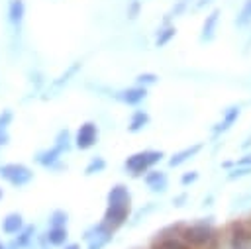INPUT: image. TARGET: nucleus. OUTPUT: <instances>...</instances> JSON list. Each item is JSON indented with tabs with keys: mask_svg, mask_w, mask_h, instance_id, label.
<instances>
[{
	"mask_svg": "<svg viewBox=\"0 0 251 249\" xmlns=\"http://www.w3.org/2000/svg\"><path fill=\"white\" fill-rule=\"evenodd\" d=\"M208 4H212V0H196V8H204Z\"/></svg>",
	"mask_w": 251,
	"mask_h": 249,
	"instance_id": "f704fd0d",
	"label": "nucleus"
},
{
	"mask_svg": "<svg viewBox=\"0 0 251 249\" xmlns=\"http://www.w3.org/2000/svg\"><path fill=\"white\" fill-rule=\"evenodd\" d=\"M227 235L233 249H243L251 243V222L249 220H233L227 225Z\"/></svg>",
	"mask_w": 251,
	"mask_h": 249,
	"instance_id": "423d86ee",
	"label": "nucleus"
},
{
	"mask_svg": "<svg viewBox=\"0 0 251 249\" xmlns=\"http://www.w3.org/2000/svg\"><path fill=\"white\" fill-rule=\"evenodd\" d=\"M67 220H69V214L65 210H55L49 216V225H67Z\"/></svg>",
	"mask_w": 251,
	"mask_h": 249,
	"instance_id": "a878e982",
	"label": "nucleus"
},
{
	"mask_svg": "<svg viewBox=\"0 0 251 249\" xmlns=\"http://www.w3.org/2000/svg\"><path fill=\"white\" fill-rule=\"evenodd\" d=\"M247 24H251V0H245L243 8L239 10V14L235 18V25L237 27H245Z\"/></svg>",
	"mask_w": 251,
	"mask_h": 249,
	"instance_id": "b1692460",
	"label": "nucleus"
},
{
	"mask_svg": "<svg viewBox=\"0 0 251 249\" xmlns=\"http://www.w3.org/2000/svg\"><path fill=\"white\" fill-rule=\"evenodd\" d=\"M24 20H25V2L24 0H10L8 2V24L12 25L16 35H20Z\"/></svg>",
	"mask_w": 251,
	"mask_h": 249,
	"instance_id": "1a4fd4ad",
	"label": "nucleus"
},
{
	"mask_svg": "<svg viewBox=\"0 0 251 249\" xmlns=\"http://www.w3.org/2000/svg\"><path fill=\"white\" fill-rule=\"evenodd\" d=\"M139 12H141V0H129L127 2V10H126L127 20H135L139 16Z\"/></svg>",
	"mask_w": 251,
	"mask_h": 249,
	"instance_id": "cd10ccee",
	"label": "nucleus"
},
{
	"mask_svg": "<svg viewBox=\"0 0 251 249\" xmlns=\"http://www.w3.org/2000/svg\"><path fill=\"white\" fill-rule=\"evenodd\" d=\"M247 220H249V222H251V218H247Z\"/></svg>",
	"mask_w": 251,
	"mask_h": 249,
	"instance_id": "58836bf2",
	"label": "nucleus"
},
{
	"mask_svg": "<svg viewBox=\"0 0 251 249\" xmlns=\"http://www.w3.org/2000/svg\"><path fill=\"white\" fill-rule=\"evenodd\" d=\"M80 69H82V63H80V61H75V63H73V65H71V67H69V69L59 76V78H55V80L47 86V96H43V98L55 96V94H57V92H59V90H61V88H63V86H65V84H67V82H69V80H71V78H73Z\"/></svg>",
	"mask_w": 251,
	"mask_h": 249,
	"instance_id": "f8f14e48",
	"label": "nucleus"
},
{
	"mask_svg": "<svg viewBox=\"0 0 251 249\" xmlns=\"http://www.w3.org/2000/svg\"><path fill=\"white\" fill-rule=\"evenodd\" d=\"M0 178H4L16 188H22L33 180V171L24 163H4L0 165Z\"/></svg>",
	"mask_w": 251,
	"mask_h": 249,
	"instance_id": "39448f33",
	"label": "nucleus"
},
{
	"mask_svg": "<svg viewBox=\"0 0 251 249\" xmlns=\"http://www.w3.org/2000/svg\"><path fill=\"white\" fill-rule=\"evenodd\" d=\"M147 124H149V114L143 112V110H135V112L131 114V118H129L127 129H129L131 133H137V131H141Z\"/></svg>",
	"mask_w": 251,
	"mask_h": 249,
	"instance_id": "aec40b11",
	"label": "nucleus"
},
{
	"mask_svg": "<svg viewBox=\"0 0 251 249\" xmlns=\"http://www.w3.org/2000/svg\"><path fill=\"white\" fill-rule=\"evenodd\" d=\"M63 249H80V245L78 243H65Z\"/></svg>",
	"mask_w": 251,
	"mask_h": 249,
	"instance_id": "c9c22d12",
	"label": "nucleus"
},
{
	"mask_svg": "<svg viewBox=\"0 0 251 249\" xmlns=\"http://www.w3.org/2000/svg\"><path fill=\"white\" fill-rule=\"evenodd\" d=\"M190 2H192V0H176V2L173 4V8L167 12V18L163 20V24H171V20L180 18V16L186 12V8L190 6Z\"/></svg>",
	"mask_w": 251,
	"mask_h": 249,
	"instance_id": "4be33fe9",
	"label": "nucleus"
},
{
	"mask_svg": "<svg viewBox=\"0 0 251 249\" xmlns=\"http://www.w3.org/2000/svg\"><path fill=\"white\" fill-rule=\"evenodd\" d=\"M2 196H4V192H2V188H0V200H2Z\"/></svg>",
	"mask_w": 251,
	"mask_h": 249,
	"instance_id": "4c0bfd02",
	"label": "nucleus"
},
{
	"mask_svg": "<svg viewBox=\"0 0 251 249\" xmlns=\"http://www.w3.org/2000/svg\"><path fill=\"white\" fill-rule=\"evenodd\" d=\"M0 249H8V245H6V243H2V241H0Z\"/></svg>",
	"mask_w": 251,
	"mask_h": 249,
	"instance_id": "e433bc0d",
	"label": "nucleus"
},
{
	"mask_svg": "<svg viewBox=\"0 0 251 249\" xmlns=\"http://www.w3.org/2000/svg\"><path fill=\"white\" fill-rule=\"evenodd\" d=\"M0 225H2V231L6 235H16L18 231H22V227L25 225V222H24V216L20 212H10V214H6L2 218V224Z\"/></svg>",
	"mask_w": 251,
	"mask_h": 249,
	"instance_id": "dca6fc26",
	"label": "nucleus"
},
{
	"mask_svg": "<svg viewBox=\"0 0 251 249\" xmlns=\"http://www.w3.org/2000/svg\"><path fill=\"white\" fill-rule=\"evenodd\" d=\"M165 157V153L161 149H145V151H137L133 155H129L124 163L126 171L131 176H143L151 167H155L161 159Z\"/></svg>",
	"mask_w": 251,
	"mask_h": 249,
	"instance_id": "7ed1b4c3",
	"label": "nucleus"
},
{
	"mask_svg": "<svg viewBox=\"0 0 251 249\" xmlns=\"http://www.w3.org/2000/svg\"><path fill=\"white\" fill-rule=\"evenodd\" d=\"M233 167H251V153H247L245 157L233 161Z\"/></svg>",
	"mask_w": 251,
	"mask_h": 249,
	"instance_id": "2f4dec72",
	"label": "nucleus"
},
{
	"mask_svg": "<svg viewBox=\"0 0 251 249\" xmlns=\"http://www.w3.org/2000/svg\"><path fill=\"white\" fill-rule=\"evenodd\" d=\"M196 178H198V173H196V171H188V173H184V174L180 176V184H182V186H188V184L196 182Z\"/></svg>",
	"mask_w": 251,
	"mask_h": 249,
	"instance_id": "c756f323",
	"label": "nucleus"
},
{
	"mask_svg": "<svg viewBox=\"0 0 251 249\" xmlns=\"http://www.w3.org/2000/svg\"><path fill=\"white\" fill-rule=\"evenodd\" d=\"M129 214H131V194L127 186L114 184L106 196V210H104L102 224H106L112 231H118L127 222Z\"/></svg>",
	"mask_w": 251,
	"mask_h": 249,
	"instance_id": "f257e3e1",
	"label": "nucleus"
},
{
	"mask_svg": "<svg viewBox=\"0 0 251 249\" xmlns=\"http://www.w3.org/2000/svg\"><path fill=\"white\" fill-rule=\"evenodd\" d=\"M55 145H57L63 153H67V151L71 149V135H69V129H61V131L57 133V137H55Z\"/></svg>",
	"mask_w": 251,
	"mask_h": 249,
	"instance_id": "393cba45",
	"label": "nucleus"
},
{
	"mask_svg": "<svg viewBox=\"0 0 251 249\" xmlns=\"http://www.w3.org/2000/svg\"><path fill=\"white\" fill-rule=\"evenodd\" d=\"M157 78H159V76H157L155 73H141V75H137V78H135V80H137V84H139V86H145V88H147L149 84H155V82H157Z\"/></svg>",
	"mask_w": 251,
	"mask_h": 249,
	"instance_id": "bb28decb",
	"label": "nucleus"
},
{
	"mask_svg": "<svg viewBox=\"0 0 251 249\" xmlns=\"http://www.w3.org/2000/svg\"><path fill=\"white\" fill-rule=\"evenodd\" d=\"M10 143V133L6 127H0V145H8Z\"/></svg>",
	"mask_w": 251,
	"mask_h": 249,
	"instance_id": "473e14b6",
	"label": "nucleus"
},
{
	"mask_svg": "<svg viewBox=\"0 0 251 249\" xmlns=\"http://www.w3.org/2000/svg\"><path fill=\"white\" fill-rule=\"evenodd\" d=\"M220 14H222V10L220 8H214L206 16V20L202 24V31H200V41L202 43H210L216 37V27H218V22H220Z\"/></svg>",
	"mask_w": 251,
	"mask_h": 249,
	"instance_id": "ddd939ff",
	"label": "nucleus"
},
{
	"mask_svg": "<svg viewBox=\"0 0 251 249\" xmlns=\"http://www.w3.org/2000/svg\"><path fill=\"white\" fill-rule=\"evenodd\" d=\"M176 35V27L173 24H163V27L157 31V37H155V45L157 47H165L173 37Z\"/></svg>",
	"mask_w": 251,
	"mask_h": 249,
	"instance_id": "412c9836",
	"label": "nucleus"
},
{
	"mask_svg": "<svg viewBox=\"0 0 251 249\" xmlns=\"http://www.w3.org/2000/svg\"><path fill=\"white\" fill-rule=\"evenodd\" d=\"M180 237L192 249H218V241H220L218 229L206 220L184 224L180 229Z\"/></svg>",
	"mask_w": 251,
	"mask_h": 249,
	"instance_id": "f03ea898",
	"label": "nucleus"
},
{
	"mask_svg": "<svg viewBox=\"0 0 251 249\" xmlns=\"http://www.w3.org/2000/svg\"><path fill=\"white\" fill-rule=\"evenodd\" d=\"M122 104H126V106H137L139 102H143L145 100V96H147V88L145 86H129V88H124V90H120L118 94H114Z\"/></svg>",
	"mask_w": 251,
	"mask_h": 249,
	"instance_id": "9b49d317",
	"label": "nucleus"
},
{
	"mask_svg": "<svg viewBox=\"0 0 251 249\" xmlns=\"http://www.w3.org/2000/svg\"><path fill=\"white\" fill-rule=\"evenodd\" d=\"M63 155H65V153H63L57 145H53V147H49V149L37 151L33 159H35L37 165H41V167H45V169H59V167H61L59 161H61Z\"/></svg>",
	"mask_w": 251,
	"mask_h": 249,
	"instance_id": "9d476101",
	"label": "nucleus"
},
{
	"mask_svg": "<svg viewBox=\"0 0 251 249\" xmlns=\"http://www.w3.org/2000/svg\"><path fill=\"white\" fill-rule=\"evenodd\" d=\"M12 120H14V114L10 110H2V114H0V127H6L8 129V125L12 124Z\"/></svg>",
	"mask_w": 251,
	"mask_h": 249,
	"instance_id": "7c9ffc66",
	"label": "nucleus"
},
{
	"mask_svg": "<svg viewBox=\"0 0 251 249\" xmlns=\"http://www.w3.org/2000/svg\"><path fill=\"white\" fill-rule=\"evenodd\" d=\"M45 241L53 247H63L69 239V231H67V225H49V229L45 231Z\"/></svg>",
	"mask_w": 251,
	"mask_h": 249,
	"instance_id": "f3484780",
	"label": "nucleus"
},
{
	"mask_svg": "<svg viewBox=\"0 0 251 249\" xmlns=\"http://www.w3.org/2000/svg\"><path fill=\"white\" fill-rule=\"evenodd\" d=\"M143 180L153 192H165L169 186V178L163 171H147L143 174Z\"/></svg>",
	"mask_w": 251,
	"mask_h": 249,
	"instance_id": "2eb2a0df",
	"label": "nucleus"
},
{
	"mask_svg": "<svg viewBox=\"0 0 251 249\" xmlns=\"http://www.w3.org/2000/svg\"><path fill=\"white\" fill-rule=\"evenodd\" d=\"M239 106H231V108H227L226 112H224V118H222V122H218L216 125H214V135H220V133H224V131H227L235 122H237V118H239Z\"/></svg>",
	"mask_w": 251,
	"mask_h": 249,
	"instance_id": "6ab92c4d",
	"label": "nucleus"
},
{
	"mask_svg": "<svg viewBox=\"0 0 251 249\" xmlns=\"http://www.w3.org/2000/svg\"><path fill=\"white\" fill-rule=\"evenodd\" d=\"M200 151H202V143H192V145H188V147L176 151V153L169 159V167H180L182 163H186L188 159H192L194 155H198Z\"/></svg>",
	"mask_w": 251,
	"mask_h": 249,
	"instance_id": "a211bd4d",
	"label": "nucleus"
},
{
	"mask_svg": "<svg viewBox=\"0 0 251 249\" xmlns=\"http://www.w3.org/2000/svg\"><path fill=\"white\" fill-rule=\"evenodd\" d=\"M98 141V125L94 122H84L78 129H76V135H75V147L84 151V149H90L94 143Z\"/></svg>",
	"mask_w": 251,
	"mask_h": 249,
	"instance_id": "6e6552de",
	"label": "nucleus"
},
{
	"mask_svg": "<svg viewBox=\"0 0 251 249\" xmlns=\"http://www.w3.org/2000/svg\"><path fill=\"white\" fill-rule=\"evenodd\" d=\"M114 233H116V231H112L106 224L100 222V224L90 225V227L84 231V241L88 243V249H104V247L112 241Z\"/></svg>",
	"mask_w": 251,
	"mask_h": 249,
	"instance_id": "0eeeda50",
	"label": "nucleus"
},
{
	"mask_svg": "<svg viewBox=\"0 0 251 249\" xmlns=\"http://www.w3.org/2000/svg\"><path fill=\"white\" fill-rule=\"evenodd\" d=\"M35 239V227L33 225H24L22 231L14 235V239L8 243V249H27Z\"/></svg>",
	"mask_w": 251,
	"mask_h": 249,
	"instance_id": "4468645a",
	"label": "nucleus"
},
{
	"mask_svg": "<svg viewBox=\"0 0 251 249\" xmlns=\"http://www.w3.org/2000/svg\"><path fill=\"white\" fill-rule=\"evenodd\" d=\"M182 222L178 224H171L167 227H163L161 231H157L151 239L149 249H192L186 241H182L180 237V229H182Z\"/></svg>",
	"mask_w": 251,
	"mask_h": 249,
	"instance_id": "20e7f679",
	"label": "nucleus"
},
{
	"mask_svg": "<svg viewBox=\"0 0 251 249\" xmlns=\"http://www.w3.org/2000/svg\"><path fill=\"white\" fill-rule=\"evenodd\" d=\"M104 169H106V161H104V157H92V159L88 161V165L84 167V174H86V176H92V174L102 173Z\"/></svg>",
	"mask_w": 251,
	"mask_h": 249,
	"instance_id": "5701e85b",
	"label": "nucleus"
},
{
	"mask_svg": "<svg viewBox=\"0 0 251 249\" xmlns=\"http://www.w3.org/2000/svg\"><path fill=\"white\" fill-rule=\"evenodd\" d=\"M251 173V167H235L233 171L227 173V178L229 180H235V178H241V176H247Z\"/></svg>",
	"mask_w": 251,
	"mask_h": 249,
	"instance_id": "c85d7f7f",
	"label": "nucleus"
},
{
	"mask_svg": "<svg viewBox=\"0 0 251 249\" xmlns=\"http://www.w3.org/2000/svg\"><path fill=\"white\" fill-rule=\"evenodd\" d=\"M186 198H188V196H186V192H184V194H178V196H175V200H173V204L180 208V206H184V202H186Z\"/></svg>",
	"mask_w": 251,
	"mask_h": 249,
	"instance_id": "72a5a7b5",
	"label": "nucleus"
}]
</instances>
